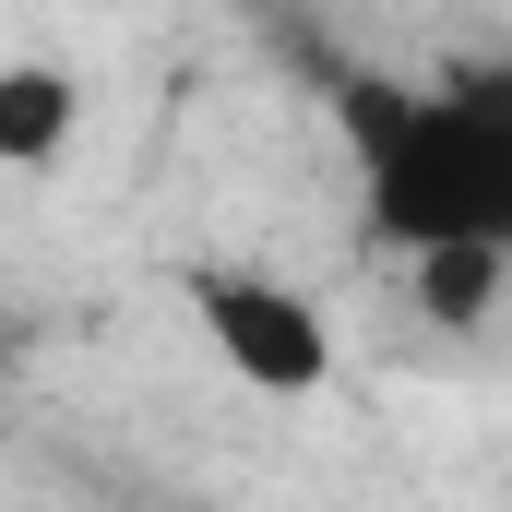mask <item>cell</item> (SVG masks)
Masks as SVG:
<instances>
[{"mask_svg":"<svg viewBox=\"0 0 512 512\" xmlns=\"http://www.w3.org/2000/svg\"><path fill=\"white\" fill-rule=\"evenodd\" d=\"M179 298H191L203 346L227 358V382L274 393V405H298V393L334 382V322H322V298H298V286H274V274H239V262H191Z\"/></svg>","mask_w":512,"mask_h":512,"instance_id":"cell-2","label":"cell"},{"mask_svg":"<svg viewBox=\"0 0 512 512\" xmlns=\"http://www.w3.org/2000/svg\"><path fill=\"white\" fill-rule=\"evenodd\" d=\"M512 286V239H441V251H405V298L453 334H477Z\"/></svg>","mask_w":512,"mask_h":512,"instance_id":"cell-3","label":"cell"},{"mask_svg":"<svg viewBox=\"0 0 512 512\" xmlns=\"http://www.w3.org/2000/svg\"><path fill=\"white\" fill-rule=\"evenodd\" d=\"M346 167H358V227L393 262L441 239H512V60H453L441 84H334Z\"/></svg>","mask_w":512,"mask_h":512,"instance_id":"cell-1","label":"cell"},{"mask_svg":"<svg viewBox=\"0 0 512 512\" xmlns=\"http://www.w3.org/2000/svg\"><path fill=\"white\" fill-rule=\"evenodd\" d=\"M72 131H84V84L60 60H12L0 72V167H60Z\"/></svg>","mask_w":512,"mask_h":512,"instance_id":"cell-4","label":"cell"}]
</instances>
